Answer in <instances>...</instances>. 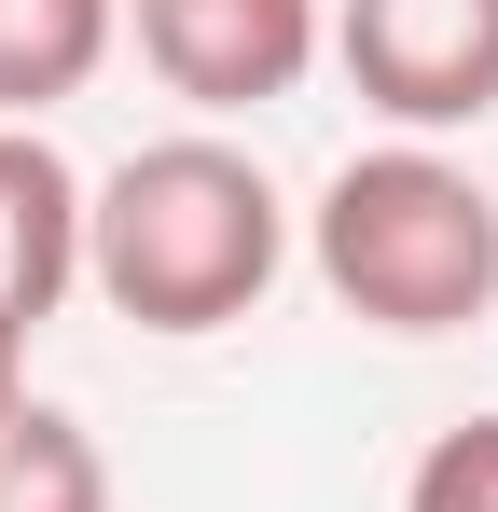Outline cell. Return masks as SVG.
<instances>
[{"mask_svg": "<svg viewBox=\"0 0 498 512\" xmlns=\"http://www.w3.org/2000/svg\"><path fill=\"white\" fill-rule=\"evenodd\" d=\"M125 28H139L153 84L194 97V111H277L332 56L319 0H125Z\"/></svg>", "mask_w": 498, "mask_h": 512, "instance_id": "cell-4", "label": "cell"}, {"mask_svg": "<svg viewBox=\"0 0 498 512\" xmlns=\"http://www.w3.org/2000/svg\"><path fill=\"white\" fill-rule=\"evenodd\" d=\"M332 56L402 139H457L498 111V0H332Z\"/></svg>", "mask_w": 498, "mask_h": 512, "instance_id": "cell-3", "label": "cell"}, {"mask_svg": "<svg viewBox=\"0 0 498 512\" xmlns=\"http://www.w3.org/2000/svg\"><path fill=\"white\" fill-rule=\"evenodd\" d=\"M14 402H28V333L0 319V416H14Z\"/></svg>", "mask_w": 498, "mask_h": 512, "instance_id": "cell-9", "label": "cell"}, {"mask_svg": "<svg viewBox=\"0 0 498 512\" xmlns=\"http://www.w3.org/2000/svg\"><path fill=\"white\" fill-rule=\"evenodd\" d=\"M305 263L374 333H471L498 305V194L429 139L346 153L305 208Z\"/></svg>", "mask_w": 498, "mask_h": 512, "instance_id": "cell-2", "label": "cell"}, {"mask_svg": "<svg viewBox=\"0 0 498 512\" xmlns=\"http://www.w3.org/2000/svg\"><path fill=\"white\" fill-rule=\"evenodd\" d=\"M0 512H111L97 429L56 416V402H14V416H0Z\"/></svg>", "mask_w": 498, "mask_h": 512, "instance_id": "cell-7", "label": "cell"}, {"mask_svg": "<svg viewBox=\"0 0 498 512\" xmlns=\"http://www.w3.org/2000/svg\"><path fill=\"white\" fill-rule=\"evenodd\" d=\"M291 263V208L236 139H153L83 194V291L139 333H236Z\"/></svg>", "mask_w": 498, "mask_h": 512, "instance_id": "cell-1", "label": "cell"}, {"mask_svg": "<svg viewBox=\"0 0 498 512\" xmlns=\"http://www.w3.org/2000/svg\"><path fill=\"white\" fill-rule=\"evenodd\" d=\"M125 42V0H0V125H42Z\"/></svg>", "mask_w": 498, "mask_h": 512, "instance_id": "cell-6", "label": "cell"}, {"mask_svg": "<svg viewBox=\"0 0 498 512\" xmlns=\"http://www.w3.org/2000/svg\"><path fill=\"white\" fill-rule=\"evenodd\" d=\"M402 512H498V416H471V429H443V443L415 457V485H402Z\"/></svg>", "mask_w": 498, "mask_h": 512, "instance_id": "cell-8", "label": "cell"}, {"mask_svg": "<svg viewBox=\"0 0 498 512\" xmlns=\"http://www.w3.org/2000/svg\"><path fill=\"white\" fill-rule=\"evenodd\" d=\"M83 291V180L42 125H0V319L42 333Z\"/></svg>", "mask_w": 498, "mask_h": 512, "instance_id": "cell-5", "label": "cell"}]
</instances>
